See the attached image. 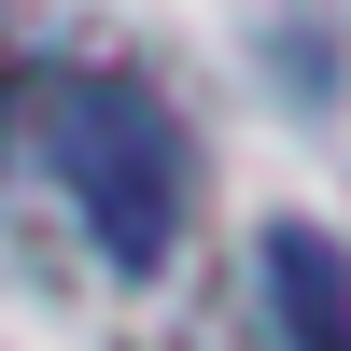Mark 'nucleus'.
<instances>
[{"label": "nucleus", "instance_id": "f257e3e1", "mask_svg": "<svg viewBox=\"0 0 351 351\" xmlns=\"http://www.w3.org/2000/svg\"><path fill=\"white\" fill-rule=\"evenodd\" d=\"M43 141H56V183L84 197V239H99L112 267H169V239H183V197H197L183 112H169L141 71H56Z\"/></svg>", "mask_w": 351, "mask_h": 351}, {"label": "nucleus", "instance_id": "f03ea898", "mask_svg": "<svg viewBox=\"0 0 351 351\" xmlns=\"http://www.w3.org/2000/svg\"><path fill=\"white\" fill-rule=\"evenodd\" d=\"M267 295H281V351H351V267L324 225H267Z\"/></svg>", "mask_w": 351, "mask_h": 351}]
</instances>
